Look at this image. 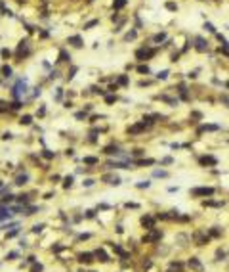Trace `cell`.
<instances>
[{
  "instance_id": "obj_27",
  "label": "cell",
  "mask_w": 229,
  "mask_h": 272,
  "mask_svg": "<svg viewBox=\"0 0 229 272\" xmlns=\"http://www.w3.org/2000/svg\"><path fill=\"white\" fill-rule=\"evenodd\" d=\"M137 73H149V65H139V67H137Z\"/></svg>"
},
{
  "instance_id": "obj_20",
  "label": "cell",
  "mask_w": 229,
  "mask_h": 272,
  "mask_svg": "<svg viewBox=\"0 0 229 272\" xmlns=\"http://www.w3.org/2000/svg\"><path fill=\"white\" fill-rule=\"evenodd\" d=\"M2 75H4V77H12V67H10V65H4V67H2Z\"/></svg>"
},
{
  "instance_id": "obj_12",
  "label": "cell",
  "mask_w": 229,
  "mask_h": 272,
  "mask_svg": "<svg viewBox=\"0 0 229 272\" xmlns=\"http://www.w3.org/2000/svg\"><path fill=\"white\" fill-rule=\"evenodd\" d=\"M25 88H27V86H25V83H23V81H19V83H17V86L14 88V96H19V94H25Z\"/></svg>"
},
{
  "instance_id": "obj_38",
  "label": "cell",
  "mask_w": 229,
  "mask_h": 272,
  "mask_svg": "<svg viewBox=\"0 0 229 272\" xmlns=\"http://www.w3.org/2000/svg\"><path fill=\"white\" fill-rule=\"evenodd\" d=\"M155 176H162V178H164V176H168V173H164V171H155Z\"/></svg>"
},
{
  "instance_id": "obj_31",
  "label": "cell",
  "mask_w": 229,
  "mask_h": 272,
  "mask_svg": "<svg viewBox=\"0 0 229 272\" xmlns=\"http://www.w3.org/2000/svg\"><path fill=\"white\" fill-rule=\"evenodd\" d=\"M166 8H168V10H172V12H176V10H178V6H176L174 2H166Z\"/></svg>"
},
{
  "instance_id": "obj_2",
  "label": "cell",
  "mask_w": 229,
  "mask_h": 272,
  "mask_svg": "<svg viewBox=\"0 0 229 272\" xmlns=\"http://www.w3.org/2000/svg\"><path fill=\"white\" fill-rule=\"evenodd\" d=\"M29 54V42L27 40H21L17 46V58L21 60V58H25V56Z\"/></svg>"
},
{
  "instance_id": "obj_50",
  "label": "cell",
  "mask_w": 229,
  "mask_h": 272,
  "mask_svg": "<svg viewBox=\"0 0 229 272\" xmlns=\"http://www.w3.org/2000/svg\"><path fill=\"white\" fill-rule=\"evenodd\" d=\"M168 272H174V270H168ZM178 272H179V270H178Z\"/></svg>"
},
{
  "instance_id": "obj_33",
  "label": "cell",
  "mask_w": 229,
  "mask_h": 272,
  "mask_svg": "<svg viewBox=\"0 0 229 272\" xmlns=\"http://www.w3.org/2000/svg\"><path fill=\"white\" fill-rule=\"evenodd\" d=\"M25 180H27V175H23V176H17V182H15V184H25Z\"/></svg>"
},
{
  "instance_id": "obj_30",
  "label": "cell",
  "mask_w": 229,
  "mask_h": 272,
  "mask_svg": "<svg viewBox=\"0 0 229 272\" xmlns=\"http://www.w3.org/2000/svg\"><path fill=\"white\" fill-rule=\"evenodd\" d=\"M71 184H73V176H67V178H65V182H63V186H65V188H69Z\"/></svg>"
},
{
  "instance_id": "obj_15",
  "label": "cell",
  "mask_w": 229,
  "mask_h": 272,
  "mask_svg": "<svg viewBox=\"0 0 229 272\" xmlns=\"http://www.w3.org/2000/svg\"><path fill=\"white\" fill-rule=\"evenodd\" d=\"M195 240H197V245H204L206 241H208V236L204 238V236H202L201 232H199V234H195Z\"/></svg>"
},
{
  "instance_id": "obj_28",
  "label": "cell",
  "mask_w": 229,
  "mask_h": 272,
  "mask_svg": "<svg viewBox=\"0 0 229 272\" xmlns=\"http://www.w3.org/2000/svg\"><path fill=\"white\" fill-rule=\"evenodd\" d=\"M0 54H2V58H4V60H8L10 56H12V52H10L8 48H2V52H0Z\"/></svg>"
},
{
  "instance_id": "obj_46",
  "label": "cell",
  "mask_w": 229,
  "mask_h": 272,
  "mask_svg": "<svg viewBox=\"0 0 229 272\" xmlns=\"http://www.w3.org/2000/svg\"><path fill=\"white\" fill-rule=\"evenodd\" d=\"M74 73H77V67H73V69H71V73H69L67 77H69V79H73V75H74Z\"/></svg>"
},
{
  "instance_id": "obj_47",
  "label": "cell",
  "mask_w": 229,
  "mask_h": 272,
  "mask_svg": "<svg viewBox=\"0 0 229 272\" xmlns=\"http://www.w3.org/2000/svg\"><path fill=\"white\" fill-rule=\"evenodd\" d=\"M6 109H8V107H6V104H4V102H0V111H6Z\"/></svg>"
},
{
  "instance_id": "obj_10",
  "label": "cell",
  "mask_w": 229,
  "mask_h": 272,
  "mask_svg": "<svg viewBox=\"0 0 229 272\" xmlns=\"http://www.w3.org/2000/svg\"><path fill=\"white\" fill-rule=\"evenodd\" d=\"M189 266L195 268V270H202V264H201V261H199L197 257H191V259H189Z\"/></svg>"
},
{
  "instance_id": "obj_43",
  "label": "cell",
  "mask_w": 229,
  "mask_h": 272,
  "mask_svg": "<svg viewBox=\"0 0 229 272\" xmlns=\"http://www.w3.org/2000/svg\"><path fill=\"white\" fill-rule=\"evenodd\" d=\"M105 100H107V104H113V102H114V100H117V98H114V96H107V98H105Z\"/></svg>"
},
{
  "instance_id": "obj_24",
  "label": "cell",
  "mask_w": 229,
  "mask_h": 272,
  "mask_svg": "<svg viewBox=\"0 0 229 272\" xmlns=\"http://www.w3.org/2000/svg\"><path fill=\"white\" fill-rule=\"evenodd\" d=\"M164 38H166L164 33H159V35H155V37H153V40H155V42H162Z\"/></svg>"
},
{
  "instance_id": "obj_17",
  "label": "cell",
  "mask_w": 229,
  "mask_h": 272,
  "mask_svg": "<svg viewBox=\"0 0 229 272\" xmlns=\"http://www.w3.org/2000/svg\"><path fill=\"white\" fill-rule=\"evenodd\" d=\"M59 61H71V56H69L65 50H61L59 52Z\"/></svg>"
},
{
  "instance_id": "obj_14",
  "label": "cell",
  "mask_w": 229,
  "mask_h": 272,
  "mask_svg": "<svg viewBox=\"0 0 229 272\" xmlns=\"http://www.w3.org/2000/svg\"><path fill=\"white\" fill-rule=\"evenodd\" d=\"M143 129H145V127H143V123H137V125H134V127H130L128 132H130V134H137V132H141Z\"/></svg>"
},
{
  "instance_id": "obj_11",
  "label": "cell",
  "mask_w": 229,
  "mask_h": 272,
  "mask_svg": "<svg viewBox=\"0 0 229 272\" xmlns=\"http://www.w3.org/2000/svg\"><path fill=\"white\" fill-rule=\"evenodd\" d=\"M94 255L92 253H80L78 255V261H80V263H84V264H88V263H92V261H94Z\"/></svg>"
},
{
  "instance_id": "obj_48",
  "label": "cell",
  "mask_w": 229,
  "mask_h": 272,
  "mask_svg": "<svg viewBox=\"0 0 229 272\" xmlns=\"http://www.w3.org/2000/svg\"><path fill=\"white\" fill-rule=\"evenodd\" d=\"M221 102H225V104L229 106V96H221Z\"/></svg>"
},
{
  "instance_id": "obj_23",
  "label": "cell",
  "mask_w": 229,
  "mask_h": 272,
  "mask_svg": "<svg viewBox=\"0 0 229 272\" xmlns=\"http://www.w3.org/2000/svg\"><path fill=\"white\" fill-rule=\"evenodd\" d=\"M136 37H137V33H136V31H130V33H126V37H124V40H134Z\"/></svg>"
},
{
  "instance_id": "obj_40",
  "label": "cell",
  "mask_w": 229,
  "mask_h": 272,
  "mask_svg": "<svg viewBox=\"0 0 229 272\" xmlns=\"http://www.w3.org/2000/svg\"><path fill=\"white\" fill-rule=\"evenodd\" d=\"M42 228H44V224H37V226H34V228H32V232H40Z\"/></svg>"
},
{
  "instance_id": "obj_4",
  "label": "cell",
  "mask_w": 229,
  "mask_h": 272,
  "mask_svg": "<svg viewBox=\"0 0 229 272\" xmlns=\"http://www.w3.org/2000/svg\"><path fill=\"white\" fill-rule=\"evenodd\" d=\"M160 238H162V232H160V230H153L151 234L143 236V241H159Z\"/></svg>"
},
{
  "instance_id": "obj_9",
  "label": "cell",
  "mask_w": 229,
  "mask_h": 272,
  "mask_svg": "<svg viewBox=\"0 0 229 272\" xmlns=\"http://www.w3.org/2000/svg\"><path fill=\"white\" fill-rule=\"evenodd\" d=\"M94 257H97V261H101V263H107V261H109V257H107V253L103 249H97L96 253H94Z\"/></svg>"
},
{
  "instance_id": "obj_36",
  "label": "cell",
  "mask_w": 229,
  "mask_h": 272,
  "mask_svg": "<svg viewBox=\"0 0 229 272\" xmlns=\"http://www.w3.org/2000/svg\"><path fill=\"white\" fill-rule=\"evenodd\" d=\"M92 92L94 94H103V90H101L99 86H92Z\"/></svg>"
},
{
  "instance_id": "obj_45",
  "label": "cell",
  "mask_w": 229,
  "mask_h": 272,
  "mask_svg": "<svg viewBox=\"0 0 229 272\" xmlns=\"http://www.w3.org/2000/svg\"><path fill=\"white\" fill-rule=\"evenodd\" d=\"M4 201H6V203H8V201H14V195H10V194H8V195L4 198Z\"/></svg>"
},
{
  "instance_id": "obj_18",
  "label": "cell",
  "mask_w": 229,
  "mask_h": 272,
  "mask_svg": "<svg viewBox=\"0 0 229 272\" xmlns=\"http://www.w3.org/2000/svg\"><path fill=\"white\" fill-rule=\"evenodd\" d=\"M19 123H21V125H31L32 123V117L31 115H23L21 119H19Z\"/></svg>"
},
{
  "instance_id": "obj_25",
  "label": "cell",
  "mask_w": 229,
  "mask_h": 272,
  "mask_svg": "<svg viewBox=\"0 0 229 272\" xmlns=\"http://www.w3.org/2000/svg\"><path fill=\"white\" fill-rule=\"evenodd\" d=\"M84 163H86V165H96L97 159L96 157H84Z\"/></svg>"
},
{
  "instance_id": "obj_29",
  "label": "cell",
  "mask_w": 229,
  "mask_h": 272,
  "mask_svg": "<svg viewBox=\"0 0 229 272\" xmlns=\"http://www.w3.org/2000/svg\"><path fill=\"white\" fill-rule=\"evenodd\" d=\"M31 272H42V264H40V263H38V264H32Z\"/></svg>"
},
{
  "instance_id": "obj_19",
  "label": "cell",
  "mask_w": 229,
  "mask_h": 272,
  "mask_svg": "<svg viewBox=\"0 0 229 272\" xmlns=\"http://www.w3.org/2000/svg\"><path fill=\"white\" fill-rule=\"evenodd\" d=\"M113 6H114V10H120V8H124V6H126V0H114Z\"/></svg>"
},
{
  "instance_id": "obj_13",
  "label": "cell",
  "mask_w": 229,
  "mask_h": 272,
  "mask_svg": "<svg viewBox=\"0 0 229 272\" xmlns=\"http://www.w3.org/2000/svg\"><path fill=\"white\" fill-rule=\"evenodd\" d=\"M103 180H107V182H109V184H113V186H119V184H120V178H119V176H109V175H105V176H103Z\"/></svg>"
},
{
  "instance_id": "obj_44",
  "label": "cell",
  "mask_w": 229,
  "mask_h": 272,
  "mask_svg": "<svg viewBox=\"0 0 229 272\" xmlns=\"http://www.w3.org/2000/svg\"><path fill=\"white\" fill-rule=\"evenodd\" d=\"M77 119H86V113H84V111L82 113H77Z\"/></svg>"
},
{
  "instance_id": "obj_32",
  "label": "cell",
  "mask_w": 229,
  "mask_h": 272,
  "mask_svg": "<svg viewBox=\"0 0 229 272\" xmlns=\"http://www.w3.org/2000/svg\"><path fill=\"white\" fill-rule=\"evenodd\" d=\"M94 25H97V19H92V21H88V23L84 25V29H90V27H94Z\"/></svg>"
},
{
  "instance_id": "obj_34",
  "label": "cell",
  "mask_w": 229,
  "mask_h": 272,
  "mask_svg": "<svg viewBox=\"0 0 229 272\" xmlns=\"http://www.w3.org/2000/svg\"><path fill=\"white\" fill-rule=\"evenodd\" d=\"M6 217H10V213L6 209H0V218H6Z\"/></svg>"
},
{
  "instance_id": "obj_26",
  "label": "cell",
  "mask_w": 229,
  "mask_h": 272,
  "mask_svg": "<svg viewBox=\"0 0 229 272\" xmlns=\"http://www.w3.org/2000/svg\"><path fill=\"white\" fill-rule=\"evenodd\" d=\"M153 159H141V161H136V165H153Z\"/></svg>"
},
{
  "instance_id": "obj_21",
  "label": "cell",
  "mask_w": 229,
  "mask_h": 272,
  "mask_svg": "<svg viewBox=\"0 0 229 272\" xmlns=\"http://www.w3.org/2000/svg\"><path fill=\"white\" fill-rule=\"evenodd\" d=\"M202 130H218V127L216 125H204V127L199 129V132H202Z\"/></svg>"
},
{
  "instance_id": "obj_22",
  "label": "cell",
  "mask_w": 229,
  "mask_h": 272,
  "mask_svg": "<svg viewBox=\"0 0 229 272\" xmlns=\"http://www.w3.org/2000/svg\"><path fill=\"white\" fill-rule=\"evenodd\" d=\"M119 84L120 86H126V84H128V77H126V75H120L119 77Z\"/></svg>"
},
{
  "instance_id": "obj_39",
  "label": "cell",
  "mask_w": 229,
  "mask_h": 272,
  "mask_svg": "<svg viewBox=\"0 0 229 272\" xmlns=\"http://www.w3.org/2000/svg\"><path fill=\"white\" fill-rule=\"evenodd\" d=\"M44 157H46V159H52V157H54V153L48 152V150H44Z\"/></svg>"
},
{
  "instance_id": "obj_6",
  "label": "cell",
  "mask_w": 229,
  "mask_h": 272,
  "mask_svg": "<svg viewBox=\"0 0 229 272\" xmlns=\"http://www.w3.org/2000/svg\"><path fill=\"white\" fill-rule=\"evenodd\" d=\"M199 163H201V165H216V163H218V159H216V157H212V155H202L201 159H199Z\"/></svg>"
},
{
  "instance_id": "obj_35",
  "label": "cell",
  "mask_w": 229,
  "mask_h": 272,
  "mask_svg": "<svg viewBox=\"0 0 229 272\" xmlns=\"http://www.w3.org/2000/svg\"><path fill=\"white\" fill-rule=\"evenodd\" d=\"M204 29H208L210 33H216V29H214V25H212V23H204Z\"/></svg>"
},
{
  "instance_id": "obj_8",
  "label": "cell",
  "mask_w": 229,
  "mask_h": 272,
  "mask_svg": "<svg viewBox=\"0 0 229 272\" xmlns=\"http://www.w3.org/2000/svg\"><path fill=\"white\" fill-rule=\"evenodd\" d=\"M67 42H69V44H73V46H77V48H80V46L84 44L82 38L78 37V35H74V37H69V38H67Z\"/></svg>"
},
{
  "instance_id": "obj_1",
  "label": "cell",
  "mask_w": 229,
  "mask_h": 272,
  "mask_svg": "<svg viewBox=\"0 0 229 272\" xmlns=\"http://www.w3.org/2000/svg\"><path fill=\"white\" fill-rule=\"evenodd\" d=\"M155 56V50H151V48H141V50H137L136 52V58L137 60H149V58H153Z\"/></svg>"
},
{
  "instance_id": "obj_7",
  "label": "cell",
  "mask_w": 229,
  "mask_h": 272,
  "mask_svg": "<svg viewBox=\"0 0 229 272\" xmlns=\"http://www.w3.org/2000/svg\"><path fill=\"white\" fill-rule=\"evenodd\" d=\"M195 42H197V50L199 52H206V50H208V42H206L204 38L197 37V38H195Z\"/></svg>"
},
{
  "instance_id": "obj_3",
  "label": "cell",
  "mask_w": 229,
  "mask_h": 272,
  "mask_svg": "<svg viewBox=\"0 0 229 272\" xmlns=\"http://www.w3.org/2000/svg\"><path fill=\"white\" fill-rule=\"evenodd\" d=\"M191 194L193 195H214V188H195V190H191Z\"/></svg>"
},
{
  "instance_id": "obj_41",
  "label": "cell",
  "mask_w": 229,
  "mask_h": 272,
  "mask_svg": "<svg viewBox=\"0 0 229 272\" xmlns=\"http://www.w3.org/2000/svg\"><path fill=\"white\" fill-rule=\"evenodd\" d=\"M137 188H149V182H139V184H137Z\"/></svg>"
},
{
  "instance_id": "obj_49",
  "label": "cell",
  "mask_w": 229,
  "mask_h": 272,
  "mask_svg": "<svg viewBox=\"0 0 229 272\" xmlns=\"http://www.w3.org/2000/svg\"><path fill=\"white\" fill-rule=\"evenodd\" d=\"M225 86H227V88H229V83H225Z\"/></svg>"
},
{
  "instance_id": "obj_37",
  "label": "cell",
  "mask_w": 229,
  "mask_h": 272,
  "mask_svg": "<svg viewBox=\"0 0 229 272\" xmlns=\"http://www.w3.org/2000/svg\"><path fill=\"white\" fill-rule=\"evenodd\" d=\"M157 77H159V79H166V77H168V71H166V69H164V71H160Z\"/></svg>"
},
{
  "instance_id": "obj_5",
  "label": "cell",
  "mask_w": 229,
  "mask_h": 272,
  "mask_svg": "<svg viewBox=\"0 0 229 272\" xmlns=\"http://www.w3.org/2000/svg\"><path fill=\"white\" fill-rule=\"evenodd\" d=\"M141 224L145 226L147 230H153V228H155V218H153V217H149V215H145V217L141 218Z\"/></svg>"
},
{
  "instance_id": "obj_16",
  "label": "cell",
  "mask_w": 229,
  "mask_h": 272,
  "mask_svg": "<svg viewBox=\"0 0 229 272\" xmlns=\"http://www.w3.org/2000/svg\"><path fill=\"white\" fill-rule=\"evenodd\" d=\"M105 153H109V155H113V153H114V155H119L120 150L117 148V146H107V148H105Z\"/></svg>"
},
{
  "instance_id": "obj_42",
  "label": "cell",
  "mask_w": 229,
  "mask_h": 272,
  "mask_svg": "<svg viewBox=\"0 0 229 272\" xmlns=\"http://www.w3.org/2000/svg\"><path fill=\"white\" fill-rule=\"evenodd\" d=\"M19 107H21V104H19V102H14V104H12V109H19Z\"/></svg>"
}]
</instances>
